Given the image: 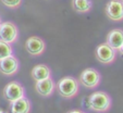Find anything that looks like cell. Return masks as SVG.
Returning <instances> with one entry per match:
<instances>
[{
  "label": "cell",
  "instance_id": "cell-1",
  "mask_svg": "<svg viewBox=\"0 0 123 113\" xmlns=\"http://www.w3.org/2000/svg\"><path fill=\"white\" fill-rule=\"evenodd\" d=\"M87 107L91 111L97 113H106L111 109L112 99L107 92L95 91L87 99Z\"/></svg>",
  "mask_w": 123,
  "mask_h": 113
},
{
  "label": "cell",
  "instance_id": "cell-2",
  "mask_svg": "<svg viewBox=\"0 0 123 113\" xmlns=\"http://www.w3.org/2000/svg\"><path fill=\"white\" fill-rule=\"evenodd\" d=\"M56 89L58 90L59 95L64 99H71L79 94L80 83L76 78L72 76H65L61 78L56 84Z\"/></svg>",
  "mask_w": 123,
  "mask_h": 113
},
{
  "label": "cell",
  "instance_id": "cell-3",
  "mask_svg": "<svg viewBox=\"0 0 123 113\" xmlns=\"http://www.w3.org/2000/svg\"><path fill=\"white\" fill-rule=\"evenodd\" d=\"M100 81H101V75H100L99 72L95 69L88 67L81 73L79 83L83 85L85 88L94 89V88H97L99 86Z\"/></svg>",
  "mask_w": 123,
  "mask_h": 113
},
{
  "label": "cell",
  "instance_id": "cell-4",
  "mask_svg": "<svg viewBox=\"0 0 123 113\" xmlns=\"http://www.w3.org/2000/svg\"><path fill=\"white\" fill-rule=\"evenodd\" d=\"M3 97L10 103L14 102L16 100L25 97V88L19 82L12 81L8 83L3 88Z\"/></svg>",
  "mask_w": 123,
  "mask_h": 113
},
{
  "label": "cell",
  "instance_id": "cell-5",
  "mask_svg": "<svg viewBox=\"0 0 123 113\" xmlns=\"http://www.w3.org/2000/svg\"><path fill=\"white\" fill-rule=\"evenodd\" d=\"M19 38V28L13 22H2L0 24V40L12 45Z\"/></svg>",
  "mask_w": 123,
  "mask_h": 113
},
{
  "label": "cell",
  "instance_id": "cell-6",
  "mask_svg": "<svg viewBox=\"0 0 123 113\" xmlns=\"http://www.w3.org/2000/svg\"><path fill=\"white\" fill-rule=\"evenodd\" d=\"M96 59L102 64H111L117 58V51L108 44H100L95 51Z\"/></svg>",
  "mask_w": 123,
  "mask_h": 113
},
{
  "label": "cell",
  "instance_id": "cell-7",
  "mask_svg": "<svg viewBox=\"0 0 123 113\" xmlns=\"http://www.w3.org/2000/svg\"><path fill=\"white\" fill-rule=\"evenodd\" d=\"M19 69H20L19 59L16 58L14 54L0 60V73L3 74L5 76L15 75L19 72Z\"/></svg>",
  "mask_w": 123,
  "mask_h": 113
},
{
  "label": "cell",
  "instance_id": "cell-8",
  "mask_svg": "<svg viewBox=\"0 0 123 113\" xmlns=\"http://www.w3.org/2000/svg\"><path fill=\"white\" fill-rule=\"evenodd\" d=\"M106 15L114 22L123 21V1L110 0L106 5Z\"/></svg>",
  "mask_w": 123,
  "mask_h": 113
},
{
  "label": "cell",
  "instance_id": "cell-9",
  "mask_svg": "<svg viewBox=\"0 0 123 113\" xmlns=\"http://www.w3.org/2000/svg\"><path fill=\"white\" fill-rule=\"evenodd\" d=\"M25 49L31 55L38 57L46 50V44L44 39L38 36H31L25 42Z\"/></svg>",
  "mask_w": 123,
  "mask_h": 113
},
{
  "label": "cell",
  "instance_id": "cell-10",
  "mask_svg": "<svg viewBox=\"0 0 123 113\" xmlns=\"http://www.w3.org/2000/svg\"><path fill=\"white\" fill-rule=\"evenodd\" d=\"M35 89L42 97H50L56 89V83L54 82L52 77H49V78L36 82Z\"/></svg>",
  "mask_w": 123,
  "mask_h": 113
},
{
  "label": "cell",
  "instance_id": "cell-11",
  "mask_svg": "<svg viewBox=\"0 0 123 113\" xmlns=\"http://www.w3.org/2000/svg\"><path fill=\"white\" fill-rule=\"evenodd\" d=\"M106 44H108L116 51H119L123 45V30L114 28L108 33L106 37Z\"/></svg>",
  "mask_w": 123,
  "mask_h": 113
},
{
  "label": "cell",
  "instance_id": "cell-12",
  "mask_svg": "<svg viewBox=\"0 0 123 113\" xmlns=\"http://www.w3.org/2000/svg\"><path fill=\"white\" fill-rule=\"evenodd\" d=\"M10 109H11V113H31L32 104L27 98L23 97L14 102H11Z\"/></svg>",
  "mask_w": 123,
  "mask_h": 113
},
{
  "label": "cell",
  "instance_id": "cell-13",
  "mask_svg": "<svg viewBox=\"0 0 123 113\" xmlns=\"http://www.w3.org/2000/svg\"><path fill=\"white\" fill-rule=\"evenodd\" d=\"M31 75L35 82L43 81V79L51 77V70L46 64H37L36 66L33 67Z\"/></svg>",
  "mask_w": 123,
  "mask_h": 113
},
{
  "label": "cell",
  "instance_id": "cell-14",
  "mask_svg": "<svg viewBox=\"0 0 123 113\" xmlns=\"http://www.w3.org/2000/svg\"><path fill=\"white\" fill-rule=\"evenodd\" d=\"M72 7L77 13H87L92 10L93 3L91 0H72Z\"/></svg>",
  "mask_w": 123,
  "mask_h": 113
},
{
  "label": "cell",
  "instance_id": "cell-15",
  "mask_svg": "<svg viewBox=\"0 0 123 113\" xmlns=\"http://www.w3.org/2000/svg\"><path fill=\"white\" fill-rule=\"evenodd\" d=\"M12 54H13V49H12L11 45L0 40V60L10 57Z\"/></svg>",
  "mask_w": 123,
  "mask_h": 113
},
{
  "label": "cell",
  "instance_id": "cell-16",
  "mask_svg": "<svg viewBox=\"0 0 123 113\" xmlns=\"http://www.w3.org/2000/svg\"><path fill=\"white\" fill-rule=\"evenodd\" d=\"M23 0H1V2L10 9H18L22 5Z\"/></svg>",
  "mask_w": 123,
  "mask_h": 113
},
{
  "label": "cell",
  "instance_id": "cell-17",
  "mask_svg": "<svg viewBox=\"0 0 123 113\" xmlns=\"http://www.w3.org/2000/svg\"><path fill=\"white\" fill-rule=\"evenodd\" d=\"M68 113H86L85 111H82V110H72V111H70V112Z\"/></svg>",
  "mask_w": 123,
  "mask_h": 113
},
{
  "label": "cell",
  "instance_id": "cell-18",
  "mask_svg": "<svg viewBox=\"0 0 123 113\" xmlns=\"http://www.w3.org/2000/svg\"><path fill=\"white\" fill-rule=\"evenodd\" d=\"M119 51H120V53L123 55V45H122V47H121V48H120V50H119Z\"/></svg>",
  "mask_w": 123,
  "mask_h": 113
},
{
  "label": "cell",
  "instance_id": "cell-19",
  "mask_svg": "<svg viewBox=\"0 0 123 113\" xmlns=\"http://www.w3.org/2000/svg\"><path fill=\"white\" fill-rule=\"evenodd\" d=\"M1 23H2V21H1V18H0V24H1Z\"/></svg>",
  "mask_w": 123,
  "mask_h": 113
},
{
  "label": "cell",
  "instance_id": "cell-20",
  "mask_svg": "<svg viewBox=\"0 0 123 113\" xmlns=\"http://www.w3.org/2000/svg\"><path fill=\"white\" fill-rule=\"evenodd\" d=\"M122 1H123V0H122Z\"/></svg>",
  "mask_w": 123,
  "mask_h": 113
}]
</instances>
